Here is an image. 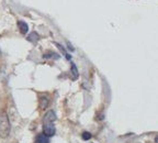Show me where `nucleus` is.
Returning <instances> with one entry per match:
<instances>
[{"instance_id":"obj_1","label":"nucleus","mask_w":158,"mask_h":143,"mask_svg":"<svg viewBox=\"0 0 158 143\" xmlns=\"http://www.w3.org/2000/svg\"><path fill=\"white\" fill-rule=\"evenodd\" d=\"M10 121L7 112L4 110H0V138L6 139L10 134Z\"/></svg>"},{"instance_id":"obj_2","label":"nucleus","mask_w":158,"mask_h":143,"mask_svg":"<svg viewBox=\"0 0 158 143\" xmlns=\"http://www.w3.org/2000/svg\"><path fill=\"white\" fill-rule=\"evenodd\" d=\"M55 127L53 123H43V134L46 135L47 138H51L55 134Z\"/></svg>"},{"instance_id":"obj_3","label":"nucleus","mask_w":158,"mask_h":143,"mask_svg":"<svg viewBox=\"0 0 158 143\" xmlns=\"http://www.w3.org/2000/svg\"><path fill=\"white\" fill-rule=\"evenodd\" d=\"M55 120H56L55 112L53 110H48L43 117V123H53Z\"/></svg>"},{"instance_id":"obj_4","label":"nucleus","mask_w":158,"mask_h":143,"mask_svg":"<svg viewBox=\"0 0 158 143\" xmlns=\"http://www.w3.org/2000/svg\"><path fill=\"white\" fill-rule=\"evenodd\" d=\"M70 74H71V78H73V81H76L79 76V72L77 70V66L75 63H71V67H70Z\"/></svg>"},{"instance_id":"obj_5","label":"nucleus","mask_w":158,"mask_h":143,"mask_svg":"<svg viewBox=\"0 0 158 143\" xmlns=\"http://www.w3.org/2000/svg\"><path fill=\"white\" fill-rule=\"evenodd\" d=\"M34 143H50V138H47L46 135L41 133V134H39L36 136Z\"/></svg>"},{"instance_id":"obj_6","label":"nucleus","mask_w":158,"mask_h":143,"mask_svg":"<svg viewBox=\"0 0 158 143\" xmlns=\"http://www.w3.org/2000/svg\"><path fill=\"white\" fill-rule=\"evenodd\" d=\"M18 27H19L21 33H23V34H27L29 31V27L24 21H18Z\"/></svg>"},{"instance_id":"obj_7","label":"nucleus","mask_w":158,"mask_h":143,"mask_svg":"<svg viewBox=\"0 0 158 143\" xmlns=\"http://www.w3.org/2000/svg\"><path fill=\"white\" fill-rule=\"evenodd\" d=\"M50 104V100H48V98L46 96H43L41 97V99H40V108L41 109H46L47 106Z\"/></svg>"},{"instance_id":"obj_8","label":"nucleus","mask_w":158,"mask_h":143,"mask_svg":"<svg viewBox=\"0 0 158 143\" xmlns=\"http://www.w3.org/2000/svg\"><path fill=\"white\" fill-rule=\"evenodd\" d=\"M40 40V35L36 32H32L31 34H29L27 36V41H30L32 43H36Z\"/></svg>"},{"instance_id":"obj_9","label":"nucleus","mask_w":158,"mask_h":143,"mask_svg":"<svg viewBox=\"0 0 158 143\" xmlns=\"http://www.w3.org/2000/svg\"><path fill=\"white\" fill-rule=\"evenodd\" d=\"M53 57H55V60H57V58H59V55L56 54V53H52V52L43 54V58H53Z\"/></svg>"},{"instance_id":"obj_10","label":"nucleus","mask_w":158,"mask_h":143,"mask_svg":"<svg viewBox=\"0 0 158 143\" xmlns=\"http://www.w3.org/2000/svg\"><path fill=\"white\" fill-rule=\"evenodd\" d=\"M55 45H56V46H57L58 49H59V50H61V51L63 52V53H64V55H65L66 58H67L68 61H70V60H71V56H70L69 54H67V52L65 51V49H64V47H63L62 45H61V44H58V43H55Z\"/></svg>"},{"instance_id":"obj_11","label":"nucleus","mask_w":158,"mask_h":143,"mask_svg":"<svg viewBox=\"0 0 158 143\" xmlns=\"http://www.w3.org/2000/svg\"><path fill=\"white\" fill-rule=\"evenodd\" d=\"M81 136H82L84 140H89V139H91V133H90V132H84Z\"/></svg>"},{"instance_id":"obj_12","label":"nucleus","mask_w":158,"mask_h":143,"mask_svg":"<svg viewBox=\"0 0 158 143\" xmlns=\"http://www.w3.org/2000/svg\"><path fill=\"white\" fill-rule=\"evenodd\" d=\"M67 46H68V49H69L70 51H75V49H74V47L70 45V43H67Z\"/></svg>"},{"instance_id":"obj_13","label":"nucleus","mask_w":158,"mask_h":143,"mask_svg":"<svg viewBox=\"0 0 158 143\" xmlns=\"http://www.w3.org/2000/svg\"><path fill=\"white\" fill-rule=\"evenodd\" d=\"M155 142L158 143V135H157V136H156V138H155Z\"/></svg>"}]
</instances>
